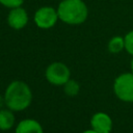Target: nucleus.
Returning <instances> with one entry per match:
<instances>
[{
	"label": "nucleus",
	"mask_w": 133,
	"mask_h": 133,
	"mask_svg": "<svg viewBox=\"0 0 133 133\" xmlns=\"http://www.w3.org/2000/svg\"><path fill=\"white\" fill-rule=\"evenodd\" d=\"M5 105L12 111H22L26 109L32 100L30 87L23 81L16 80L9 83L5 94Z\"/></svg>",
	"instance_id": "f257e3e1"
},
{
	"label": "nucleus",
	"mask_w": 133,
	"mask_h": 133,
	"mask_svg": "<svg viewBox=\"0 0 133 133\" xmlns=\"http://www.w3.org/2000/svg\"><path fill=\"white\" fill-rule=\"evenodd\" d=\"M59 20L69 25H79L86 21L88 8L82 0H61L57 7Z\"/></svg>",
	"instance_id": "f03ea898"
},
{
	"label": "nucleus",
	"mask_w": 133,
	"mask_h": 133,
	"mask_svg": "<svg viewBox=\"0 0 133 133\" xmlns=\"http://www.w3.org/2000/svg\"><path fill=\"white\" fill-rule=\"evenodd\" d=\"M116 97L124 102H133V73H124L117 76L113 83Z\"/></svg>",
	"instance_id": "7ed1b4c3"
},
{
	"label": "nucleus",
	"mask_w": 133,
	"mask_h": 133,
	"mask_svg": "<svg viewBox=\"0 0 133 133\" xmlns=\"http://www.w3.org/2000/svg\"><path fill=\"white\" fill-rule=\"evenodd\" d=\"M46 78L51 84L60 86L71 79V71L62 62H53L46 70Z\"/></svg>",
	"instance_id": "20e7f679"
},
{
	"label": "nucleus",
	"mask_w": 133,
	"mask_h": 133,
	"mask_svg": "<svg viewBox=\"0 0 133 133\" xmlns=\"http://www.w3.org/2000/svg\"><path fill=\"white\" fill-rule=\"evenodd\" d=\"M57 9L51 6H43L38 8L33 17V21L35 25L41 29H49L52 28L57 20H58Z\"/></svg>",
	"instance_id": "39448f33"
},
{
	"label": "nucleus",
	"mask_w": 133,
	"mask_h": 133,
	"mask_svg": "<svg viewBox=\"0 0 133 133\" xmlns=\"http://www.w3.org/2000/svg\"><path fill=\"white\" fill-rule=\"evenodd\" d=\"M7 23L9 27H11L15 30L23 29L28 23L27 11L22 6L10 8V11L8 12L7 16Z\"/></svg>",
	"instance_id": "423d86ee"
},
{
	"label": "nucleus",
	"mask_w": 133,
	"mask_h": 133,
	"mask_svg": "<svg viewBox=\"0 0 133 133\" xmlns=\"http://www.w3.org/2000/svg\"><path fill=\"white\" fill-rule=\"evenodd\" d=\"M91 129L98 133H110L112 129V119L105 112H97L90 119Z\"/></svg>",
	"instance_id": "0eeeda50"
},
{
	"label": "nucleus",
	"mask_w": 133,
	"mask_h": 133,
	"mask_svg": "<svg viewBox=\"0 0 133 133\" xmlns=\"http://www.w3.org/2000/svg\"><path fill=\"white\" fill-rule=\"evenodd\" d=\"M15 133H44V131L37 121L27 118L21 121L17 125Z\"/></svg>",
	"instance_id": "6e6552de"
},
{
	"label": "nucleus",
	"mask_w": 133,
	"mask_h": 133,
	"mask_svg": "<svg viewBox=\"0 0 133 133\" xmlns=\"http://www.w3.org/2000/svg\"><path fill=\"white\" fill-rule=\"evenodd\" d=\"M15 125V116L12 110L8 109H0V130L6 131L12 128Z\"/></svg>",
	"instance_id": "1a4fd4ad"
},
{
	"label": "nucleus",
	"mask_w": 133,
	"mask_h": 133,
	"mask_svg": "<svg viewBox=\"0 0 133 133\" xmlns=\"http://www.w3.org/2000/svg\"><path fill=\"white\" fill-rule=\"evenodd\" d=\"M125 49V39L122 36H113L109 42H108V51L110 53L116 54L119 53Z\"/></svg>",
	"instance_id": "9d476101"
},
{
	"label": "nucleus",
	"mask_w": 133,
	"mask_h": 133,
	"mask_svg": "<svg viewBox=\"0 0 133 133\" xmlns=\"http://www.w3.org/2000/svg\"><path fill=\"white\" fill-rule=\"evenodd\" d=\"M63 90H64L65 95H68L70 97H75L79 94V90H80L79 83L74 79H69L63 84Z\"/></svg>",
	"instance_id": "9b49d317"
},
{
	"label": "nucleus",
	"mask_w": 133,
	"mask_h": 133,
	"mask_svg": "<svg viewBox=\"0 0 133 133\" xmlns=\"http://www.w3.org/2000/svg\"><path fill=\"white\" fill-rule=\"evenodd\" d=\"M124 39H125V50L133 56V30L129 31L125 35Z\"/></svg>",
	"instance_id": "f8f14e48"
},
{
	"label": "nucleus",
	"mask_w": 133,
	"mask_h": 133,
	"mask_svg": "<svg viewBox=\"0 0 133 133\" xmlns=\"http://www.w3.org/2000/svg\"><path fill=\"white\" fill-rule=\"evenodd\" d=\"M24 1L25 0H0V4H2L7 8H15V7L22 6Z\"/></svg>",
	"instance_id": "ddd939ff"
},
{
	"label": "nucleus",
	"mask_w": 133,
	"mask_h": 133,
	"mask_svg": "<svg viewBox=\"0 0 133 133\" xmlns=\"http://www.w3.org/2000/svg\"><path fill=\"white\" fill-rule=\"evenodd\" d=\"M4 105H5V98L0 95V109H2Z\"/></svg>",
	"instance_id": "4468645a"
},
{
	"label": "nucleus",
	"mask_w": 133,
	"mask_h": 133,
	"mask_svg": "<svg viewBox=\"0 0 133 133\" xmlns=\"http://www.w3.org/2000/svg\"><path fill=\"white\" fill-rule=\"evenodd\" d=\"M82 133H98V132L91 129V130H86V131H84V132H82Z\"/></svg>",
	"instance_id": "2eb2a0df"
},
{
	"label": "nucleus",
	"mask_w": 133,
	"mask_h": 133,
	"mask_svg": "<svg viewBox=\"0 0 133 133\" xmlns=\"http://www.w3.org/2000/svg\"><path fill=\"white\" fill-rule=\"evenodd\" d=\"M131 71H132V73H133V59L131 60Z\"/></svg>",
	"instance_id": "dca6fc26"
}]
</instances>
